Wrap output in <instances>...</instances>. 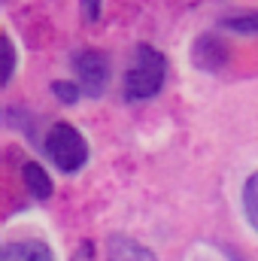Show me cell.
I'll return each instance as SVG.
<instances>
[{
  "label": "cell",
  "instance_id": "1",
  "mask_svg": "<svg viewBox=\"0 0 258 261\" xmlns=\"http://www.w3.org/2000/svg\"><path fill=\"white\" fill-rule=\"evenodd\" d=\"M164 79H167V58H164V52H158L149 43H140L134 49V58H131L128 70H125V79H122L125 103L152 100L164 88Z\"/></svg>",
  "mask_w": 258,
  "mask_h": 261
},
{
  "label": "cell",
  "instance_id": "2",
  "mask_svg": "<svg viewBox=\"0 0 258 261\" xmlns=\"http://www.w3.org/2000/svg\"><path fill=\"white\" fill-rule=\"evenodd\" d=\"M43 149L49 155V161L64 173V176H76L85 164H88V143L79 134V128H73L70 122H55L46 130Z\"/></svg>",
  "mask_w": 258,
  "mask_h": 261
},
{
  "label": "cell",
  "instance_id": "3",
  "mask_svg": "<svg viewBox=\"0 0 258 261\" xmlns=\"http://www.w3.org/2000/svg\"><path fill=\"white\" fill-rule=\"evenodd\" d=\"M70 67L76 73V82L82 88L85 97L97 100L107 94V85H110V76H113V64H110V55L107 52H97V49H79L70 55Z\"/></svg>",
  "mask_w": 258,
  "mask_h": 261
},
{
  "label": "cell",
  "instance_id": "4",
  "mask_svg": "<svg viewBox=\"0 0 258 261\" xmlns=\"http://www.w3.org/2000/svg\"><path fill=\"white\" fill-rule=\"evenodd\" d=\"M228 58H231V49H228V43H225L222 34L203 31V34L192 43V64L197 67V70H203V73H219V70H225Z\"/></svg>",
  "mask_w": 258,
  "mask_h": 261
},
{
  "label": "cell",
  "instance_id": "5",
  "mask_svg": "<svg viewBox=\"0 0 258 261\" xmlns=\"http://www.w3.org/2000/svg\"><path fill=\"white\" fill-rule=\"evenodd\" d=\"M104 252H107V261H158V255L146 243L134 240L128 234H110Z\"/></svg>",
  "mask_w": 258,
  "mask_h": 261
},
{
  "label": "cell",
  "instance_id": "6",
  "mask_svg": "<svg viewBox=\"0 0 258 261\" xmlns=\"http://www.w3.org/2000/svg\"><path fill=\"white\" fill-rule=\"evenodd\" d=\"M0 261H55V252L46 240L28 237V240H12L0 249Z\"/></svg>",
  "mask_w": 258,
  "mask_h": 261
},
{
  "label": "cell",
  "instance_id": "7",
  "mask_svg": "<svg viewBox=\"0 0 258 261\" xmlns=\"http://www.w3.org/2000/svg\"><path fill=\"white\" fill-rule=\"evenodd\" d=\"M21 179H24V189L31 192L34 200H49V197L55 195V182L49 179L46 167L37 164V161H24L21 164Z\"/></svg>",
  "mask_w": 258,
  "mask_h": 261
},
{
  "label": "cell",
  "instance_id": "8",
  "mask_svg": "<svg viewBox=\"0 0 258 261\" xmlns=\"http://www.w3.org/2000/svg\"><path fill=\"white\" fill-rule=\"evenodd\" d=\"M219 28L222 31H231V34H258V9H240V12H231V15H222L219 18Z\"/></svg>",
  "mask_w": 258,
  "mask_h": 261
},
{
  "label": "cell",
  "instance_id": "9",
  "mask_svg": "<svg viewBox=\"0 0 258 261\" xmlns=\"http://www.w3.org/2000/svg\"><path fill=\"white\" fill-rule=\"evenodd\" d=\"M243 213H246L249 228L258 234V170L243 182Z\"/></svg>",
  "mask_w": 258,
  "mask_h": 261
},
{
  "label": "cell",
  "instance_id": "10",
  "mask_svg": "<svg viewBox=\"0 0 258 261\" xmlns=\"http://www.w3.org/2000/svg\"><path fill=\"white\" fill-rule=\"evenodd\" d=\"M6 125L15 128L18 134H24L28 140H34V116H31L24 107H18V103L6 107Z\"/></svg>",
  "mask_w": 258,
  "mask_h": 261
},
{
  "label": "cell",
  "instance_id": "11",
  "mask_svg": "<svg viewBox=\"0 0 258 261\" xmlns=\"http://www.w3.org/2000/svg\"><path fill=\"white\" fill-rule=\"evenodd\" d=\"M52 94L58 97V103L76 107V100L82 97V88H79V82H73V79H55V82H52Z\"/></svg>",
  "mask_w": 258,
  "mask_h": 261
},
{
  "label": "cell",
  "instance_id": "12",
  "mask_svg": "<svg viewBox=\"0 0 258 261\" xmlns=\"http://www.w3.org/2000/svg\"><path fill=\"white\" fill-rule=\"evenodd\" d=\"M12 73H15V46H12L9 34H3V82L0 85H9Z\"/></svg>",
  "mask_w": 258,
  "mask_h": 261
},
{
  "label": "cell",
  "instance_id": "13",
  "mask_svg": "<svg viewBox=\"0 0 258 261\" xmlns=\"http://www.w3.org/2000/svg\"><path fill=\"white\" fill-rule=\"evenodd\" d=\"M82 18L85 21H97L100 18V0H82Z\"/></svg>",
  "mask_w": 258,
  "mask_h": 261
},
{
  "label": "cell",
  "instance_id": "14",
  "mask_svg": "<svg viewBox=\"0 0 258 261\" xmlns=\"http://www.w3.org/2000/svg\"><path fill=\"white\" fill-rule=\"evenodd\" d=\"M79 255H82V258H91V255H94V252H91V243H88V240L82 243V252H79Z\"/></svg>",
  "mask_w": 258,
  "mask_h": 261
}]
</instances>
